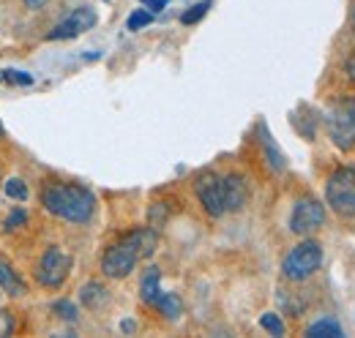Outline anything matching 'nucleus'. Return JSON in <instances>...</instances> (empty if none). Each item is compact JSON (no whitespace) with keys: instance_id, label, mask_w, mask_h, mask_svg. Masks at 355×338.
<instances>
[{"instance_id":"f257e3e1","label":"nucleus","mask_w":355,"mask_h":338,"mask_svg":"<svg viewBox=\"0 0 355 338\" xmlns=\"http://www.w3.org/2000/svg\"><path fill=\"white\" fill-rule=\"evenodd\" d=\"M156 246H159L156 229L139 226V229L129 232L121 243L110 246L107 254L101 256V270H104V276H107V278H126L134 267H137L139 259L153 256Z\"/></svg>"},{"instance_id":"f03ea898","label":"nucleus","mask_w":355,"mask_h":338,"mask_svg":"<svg viewBox=\"0 0 355 338\" xmlns=\"http://www.w3.org/2000/svg\"><path fill=\"white\" fill-rule=\"evenodd\" d=\"M42 205L52 215H60L71 224H85L93 218L96 197L77 183H46L42 188Z\"/></svg>"},{"instance_id":"7ed1b4c3","label":"nucleus","mask_w":355,"mask_h":338,"mask_svg":"<svg viewBox=\"0 0 355 338\" xmlns=\"http://www.w3.org/2000/svg\"><path fill=\"white\" fill-rule=\"evenodd\" d=\"M328 136L339 150H350L355 145V98H339L325 115Z\"/></svg>"},{"instance_id":"20e7f679","label":"nucleus","mask_w":355,"mask_h":338,"mask_svg":"<svg viewBox=\"0 0 355 338\" xmlns=\"http://www.w3.org/2000/svg\"><path fill=\"white\" fill-rule=\"evenodd\" d=\"M325 199L331 211L342 218H355V169L342 167L328 177Z\"/></svg>"},{"instance_id":"39448f33","label":"nucleus","mask_w":355,"mask_h":338,"mask_svg":"<svg viewBox=\"0 0 355 338\" xmlns=\"http://www.w3.org/2000/svg\"><path fill=\"white\" fill-rule=\"evenodd\" d=\"M320 262H322L320 243L317 240H304L284 256L282 273H284L287 281H306L309 276H314L320 270Z\"/></svg>"},{"instance_id":"423d86ee","label":"nucleus","mask_w":355,"mask_h":338,"mask_svg":"<svg viewBox=\"0 0 355 338\" xmlns=\"http://www.w3.org/2000/svg\"><path fill=\"white\" fill-rule=\"evenodd\" d=\"M71 254L63 251L60 246H49L44 251V256L39 259V267H36V281L46 287V290H58L66 284L69 273H71Z\"/></svg>"},{"instance_id":"0eeeda50","label":"nucleus","mask_w":355,"mask_h":338,"mask_svg":"<svg viewBox=\"0 0 355 338\" xmlns=\"http://www.w3.org/2000/svg\"><path fill=\"white\" fill-rule=\"evenodd\" d=\"M194 191H197V199L200 205L205 208L208 215L219 218L224 215V191H222V177L214 175V172H202L197 180H194Z\"/></svg>"},{"instance_id":"6e6552de","label":"nucleus","mask_w":355,"mask_h":338,"mask_svg":"<svg viewBox=\"0 0 355 338\" xmlns=\"http://www.w3.org/2000/svg\"><path fill=\"white\" fill-rule=\"evenodd\" d=\"M325 224V205L317 202V199H298L295 208H293V215H290V229L295 235H309L314 229H320Z\"/></svg>"},{"instance_id":"1a4fd4ad","label":"nucleus","mask_w":355,"mask_h":338,"mask_svg":"<svg viewBox=\"0 0 355 338\" xmlns=\"http://www.w3.org/2000/svg\"><path fill=\"white\" fill-rule=\"evenodd\" d=\"M96 11L93 8H77V11H71L60 25H55L49 33H46V42H66V39H77L80 33H85L90 30L93 25H96Z\"/></svg>"},{"instance_id":"9d476101","label":"nucleus","mask_w":355,"mask_h":338,"mask_svg":"<svg viewBox=\"0 0 355 338\" xmlns=\"http://www.w3.org/2000/svg\"><path fill=\"white\" fill-rule=\"evenodd\" d=\"M222 191H224V211L238 213L243 211V205L249 202V186L241 175H227L222 180Z\"/></svg>"},{"instance_id":"9b49d317","label":"nucleus","mask_w":355,"mask_h":338,"mask_svg":"<svg viewBox=\"0 0 355 338\" xmlns=\"http://www.w3.org/2000/svg\"><path fill=\"white\" fill-rule=\"evenodd\" d=\"M0 290L8 292L11 297H22L28 292V284L19 278V273H17L11 265L0 262Z\"/></svg>"},{"instance_id":"f8f14e48","label":"nucleus","mask_w":355,"mask_h":338,"mask_svg":"<svg viewBox=\"0 0 355 338\" xmlns=\"http://www.w3.org/2000/svg\"><path fill=\"white\" fill-rule=\"evenodd\" d=\"M159 281H162L159 267H148V273H145V276H142V281H139V297H142V303L153 305V303L159 300V295H162Z\"/></svg>"},{"instance_id":"ddd939ff","label":"nucleus","mask_w":355,"mask_h":338,"mask_svg":"<svg viewBox=\"0 0 355 338\" xmlns=\"http://www.w3.org/2000/svg\"><path fill=\"white\" fill-rule=\"evenodd\" d=\"M80 300H83V305H88V308H98V305H104L110 295H107V290L98 284V281H88L83 290H80Z\"/></svg>"},{"instance_id":"4468645a","label":"nucleus","mask_w":355,"mask_h":338,"mask_svg":"<svg viewBox=\"0 0 355 338\" xmlns=\"http://www.w3.org/2000/svg\"><path fill=\"white\" fill-rule=\"evenodd\" d=\"M306 336L309 338H342L345 333H342L339 322H334V319H320V322L309 325Z\"/></svg>"},{"instance_id":"2eb2a0df","label":"nucleus","mask_w":355,"mask_h":338,"mask_svg":"<svg viewBox=\"0 0 355 338\" xmlns=\"http://www.w3.org/2000/svg\"><path fill=\"white\" fill-rule=\"evenodd\" d=\"M167 319H178L180 317V311H183V303H180V297L175 292H167V295H159V300L153 303Z\"/></svg>"},{"instance_id":"dca6fc26","label":"nucleus","mask_w":355,"mask_h":338,"mask_svg":"<svg viewBox=\"0 0 355 338\" xmlns=\"http://www.w3.org/2000/svg\"><path fill=\"white\" fill-rule=\"evenodd\" d=\"M208 8H211V0L194 3L189 11H183V14H180V22H183V25H197V22H200V19L208 14Z\"/></svg>"},{"instance_id":"f3484780","label":"nucleus","mask_w":355,"mask_h":338,"mask_svg":"<svg viewBox=\"0 0 355 338\" xmlns=\"http://www.w3.org/2000/svg\"><path fill=\"white\" fill-rule=\"evenodd\" d=\"M260 328L268 330L270 336H284V322H282L279 314H263L260 317Z\"/></svg>"},{"instance_id":"a211bd4d","label":"nucleus","mask_w":355,"mask_h":338,"mask_svg":"<svg viewBox=\"0 0 355 338\" xmlns=\"http://www.w3.org/2000/svg\"><path fill=\"white\" fill-rule=\"evenodd\" d=\"M6 197L22 202V199H28V186L19 177H11V180H6Z\"/></svg>"},{"instance_id":"6ab92c4d","label":"nucleus","mask_w":355,"mask_h":338,"mask_svg":"<svg viewBox=\"0 0 355 338\" xmlns=\"http://www.w3.org/2000/svg\"><path fill=\"white\" fill-rule=\"evenodd\" d=\"M52 311H55V317H60L66 322H74L77 319V305L71 300H55L52 303Z\"/></svg>"},{"instance_id":"aec40b11","label":"nucleus","mask_w":355,"mask_h":338,"mask_svg":"<svg viewBox=\"0 0 355 338\" xmlns=\"http://www.w3.org/2000/svg\"><path fill=\"white\" fill-rule=\"evenodd\" d=\"M153 22V11H145V8H137L132 17H129V22H126V28L129 30H142V28H148Z\"/></svg>"},{"instance_id":"412c9836","label":"nucleus","mask_w":355,"mask_h":338,"mask_svg":"<svg viewBox=\"0 0 355 338\" xmlns=\"http://www.w3.org/2000/svg\"><path fill=\"white\" fill-rule=\"evenodd\" d=\"M14 330H17V319H14V314L6 311V308H0V338L11 336Z\"/></svg>"},{"instance_id":"4be33fe9","label":"nucleus","mask_w":355,"mask_h":338,"mask_svg":"<svg viewBox=\"0 0 355 338\" xmlns=\"http://www.w3.org/2000/svg\"><path fill=\"white\" fill-rule=\"evenodd\" d=\"M3 82L8 84H33V77L31 74H25V71H3Z\"/></svg>"},{"instance_id":"5701e85b","label":"nucleus","mask_w":355,"mask_h":338,"mask_svg":"<svg viewBox=\"0 0 355 338\" xmlns=\"http://www.w3.org/2000/svg\"><path fill=\"white\" fill-rule=\"evenodd\" d=\"M266 150H268V159H270L273 169H282V167H284V159L279 156V150H276V145L270 142V136H268V134H266Z\"/></svg>"},{"instance_id":"b1692460","label":"nucleus","mask_w":355,"mask_h":338,"mask_svg":"<svg viewBox=\"0 0 355 338\" xmlns=\"http://www.w3.org/2000/svg\"><path fill=\"white\" fill-rule=\"evenodd\" d=\"M164 221H167V208H162V202H159V205H153V208H150V226H153V229H159Z\"/></svg>"},{"instance_id":"393cba45","label":"nucleus","mask_w":355,"mask_h":338,"mask_svg":"<svg viewBox=\"0 0 355 338\" xmlns=\"http://www.w3.org/2000/svg\"><path fill=\"white\" fill-rule=\"evenodd\" d=\"M25 221H28V213H25V211H14L11 215H8V218H6V224H3V226H6V229H17V226H22Z\"/></svg>"},{"instance_id":"a878e982","label":"nucleus","mask_w":355,"mask_h":338,"mask_svg":"<svg viewBox=\"0 0 355 338\" xmlns=\"http://www.w3.org/2000/svg\"><path fill=\"white\" fill-rule=\"evenodd\" d=\"M142 3H145V6L150 8V11H162V8H164V6L170 3V0H142Z\"/></svg>"},{"instance_id":"bb28decb","label":"nucleus","mask_w":355,"mask_h":338,"mask_svg":"<svg viewBox=\"0 0 355 338\" xmlns=\"http://www.w3.org/2000/svg\"><path fill=\"white\" fill-rule=\"evenodd\" d=\"M22 3H25L31 11H36V8H42V6H44L46 0H22Z\"/></svg>"},{"instance_id":"cd10ccee","label":"nucleus","mask_w":355,"mask_h":338,"mask_svg":"<svg viewBox=\"0 0 355 338\" xmlns=\"http://www.w3.org/2000/svg\"><path fill=\"white\" fill-rule=\"evenodd\" d=\"M347 74H350V80L355 82V55L350 57V60H347Z\"/></svg>"},{"instance_id":"c85d7f7f","label":"nucleus","mask_w":355,"mask_h":338,"mask_svg":"<svg viewBox=\"0 0 355 338\" xmlns=\"http://www.w3.org/2000/svg\"><path fill=\"white\" fill-rule=\"evenodd\" d=\"M121 328H123V330H126V333H132V330H134V322H129V319H126V322H123V325H121Z\"/></svg>"},{"instance_id":"c756f323","label":"nucleus","mask_w":355,"mask_h":338,"mask_svg":"<svg viewBox=\"0 0 355 338\" xmlns=\"http://www.w3.org/2000/svg\"><path fill=\"white\" fill-rule=\"evenodd\" d=\"M353 30H355V8H353Z\"/></svg>"},{"instance_id":"7c9ffc66","label":"nucleus","mask_w":355,"mask_h":338,"mask_svg":"<svg viewBox=\"0 0 355 338\" xmlns=\"http://www.w3.org/2000/svg\"><path fill=\"white\" fill-rule=\"evenodd\" d=\"M3 134H6V131H3V126H0V139H3Z\"/></svg>"}]
</instances>
